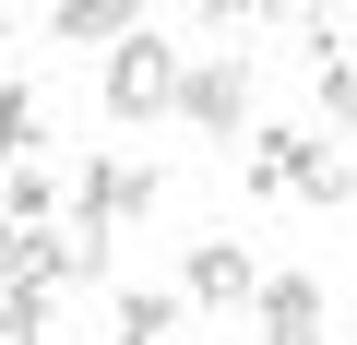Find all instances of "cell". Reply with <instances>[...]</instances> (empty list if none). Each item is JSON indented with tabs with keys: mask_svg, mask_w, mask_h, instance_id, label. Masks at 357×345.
Listing matches in <instances>:
<instances>
[{
	"mask_svg": "<svg viewBox=\"0 0 357 345\" xmlns=\"http://www.w3.org/2000/svg\"><path fill=\"white\" fill-rule=\"evenodd\" d=\"M155 203H167V179L131 167V155H84V167H72V227H84V238H119V227H143Z\"/></svg>",
	"mask_w": 357,
	"mask_h": 345,
	"instance_id": "obj_1",
	"label": "cell"
},
{
	"mask_svg": "<svg viewBox=\"0 0 357 345\" xmlns=\"http://www.w3.org/2000/svg\"><path fill=\"white\" fill-rule=\"evenodd\" d=\"M96 95H107V119H119V131H131V119H155V107L178 95V48H167L155 24H131V36L107 48V84H96Z\"/></svg>",
	"mask_w": 357,
	"mask_h": 345,
	"instance_id": "obj_2",
	"label": "cell"
},
{
	"mask_svg": "<svg viewBox=\"0 0 357 345\" xmlns=\"http://www.w3.org/2000/svg\"><path fill=\"white\" fill-rule=\"evenodd\" d=\"M178 119H191L203 143H238V119H250V60L227 48V60H178V95H167Z\"/></svg>",
	"mask_w": 357,
	"mask_h": 345,
	"instance_id": "obj_3",
	"label": "cell"
},
{
	"mask_svg": "<svg viewBox=\"0 0 357 345\" xmlns=\"http://www.w3.org/2000/svg\"><path fill=\"white\" fill-rule=\"evenodd\" d=\"M250 286H262V262H250L238 238H191V262H178V309H250Z\"/></svg>",
	"mask_w": 357,
	"mask_h": 345,
	"instance_id": "obj_4",
	"label": "cell"
},
{
	"mask_svg": "<svg viewBox=\"0 0 357 345\" xmlns=\"http://www.w3.org/2000/svg\"><path fill=\"white\" fill-rule=\"evenodd\" d=\"M250 309H262V333H274V345H321V286H310V274H262V286H250Z\"/></svg>",
	"mask_w": 357,
	"mask_h": 345,
	"instance_id": "obj_5",
	"label": "cell"
},
{
	"mask_svg": "<svg viewBox=\"0 0 357 345\" xmlns=\"http://www.w3.org/2000/svg\"><path fill=\"white\" fill-rule=\"evenodd\" d=\"M143 13H131V0H48V36L60 48H119Z\"/></svg>",
	"mask_w": 357,
	"mask_h": 345,
	"instance_id": "obj_6",
	"label": "cell"
},
{
	"mask_svg": "<svg viewBox=\"0 0 357 345\" xmlns=\"http://www.w3.org/2000/svg\"><path fill=\"white\" fill-rule=\"evenodd\" d=\"M298 155H310V131H286V119H274V131H250V167H238V191H250V203H286Z\"/></svg>",
	"mask_w": 357,
	"mask_h": 345,
	"instance_id": "obj_7",
	"label": "cell"
},
{
	"mask_svg": "<svg viewBox=\"0 0 357 345\" xmlns=\"http://www.w3.org/2000/svg\"><path fill=\"white\" fill-rule=\"evenodd\" d=\"M48 333H60V286H36V274L0 286V345H48Z\"/></svg>",
	"mask_w": 357,
	"mask_h": 345,
	"instance_id": "obj_8",
	"label": "cell"
},
{
	"mask_svg": "<svg viewBox=\"0 0 357 345\" xmlns=\"http://www.w3.org/2000/svg\"><path fill=\"white\" fill-rule=\"evenodd\" d=\"M36 286H107V238H36Z\"/></svg>",
	"mask_w": 357,
	"mask_h": 345,
	"instance_id": "obj_9",
	"label": "cell"
},
{
	"mask_svg": "<svg viewBox=\"0 0 357 345\" xmlns=\"http://www.w3.org/2000/svg\"><path fill=\"white\" fill-rule=\"evenodd\" d=\"M178 333V286H119V333L107 345H167Z\"/></svg>",
	"mask_w": 357,
	"mask_h": 345,
	"instance_id": "obj_10",
	"label": "cell"
},
{
	"mask_svg": "<svg viewBox=\"0 0 357 345\" xmlns=\"http://www.w3.org/2000/svg\"><path fill=\"white\" fill-rule=\"evenodd\" d=\"M286 203H321V215H333V203H357V167H345L333 143H310V155H298V179H286Z\"/></svg>",
	"mask_w": 357,
	"mask_h": 345,
	"instance_id": "obj_11",
	"label": "cell"
},
{
	"mask_svg": "<svg viewBox=\"0 0 357 345\" xmlns=\"http://www.w3.org/2000/svg\"><path fill=\"white\" fill-rule=\"evenodd\" d=\"M48 203H60L48 167H13V179H0V227H13V238H36V227H48Z\"/></svg>",
	"mask_w": 357,
	"mask_h": 345,
	"instance_id": "obj_12",
	"label": "cell"
},
{
	"mask_svg": "<svg viewBox=\"0 0 357 345\" xmlns=\"http://www.w3.org/2000/svg\"><path fill=\"white\" fill-rule=\"evenodd\" d=\"M36 131H48V107L24 84H0V167H36Z\"/></svg>",
	"mask_w": 357,
	"mask_h": 345,
	"instance_id": "obj_13",
	"label": "cell"
},
{
	"mask_svg": "<svg viewBox=\"0 0 357 345\" xmlns=\"http://www.w3.org/2000/svg\"><path fill=\"white\" fill-rule=\"evenodd\" d=\"M310 72H321V107L357 131V48H333V60H310Z\"/></svg>",
	"mask_w": 357,
	"mask_h": 345,
	"instance_id": "obj_14",
	"label": "cell"
},
{
	"mask_svg": "<svg viewBox=\"0 0 357 345\" xmlns=\"http://www.w3.org/2000/svg\"><path fill=\"white\" fill-rule=\"evenodd\" d=\"M36 274V238H13V227H0V286H24Z\"/></svg>",
	"mask_w": 357,
	"mask_h": 345,
	"instance_id": "obj_15",
	"label": "cell"
},
{
	"mask_svg": "<svg viewBox=\"0 0 357 345\" xmlns=\"http://www.w3.org/2000/svg\"><path fill=\"white\" fill-rule=\"evenodd\" d=\"M0 48H13V13H0Z\"/></svg>",
	"mask_w": 357,
	"mask_h": 345,
	"instance_id": "obj_16",
	"label": "cell"
}]
</instances>
